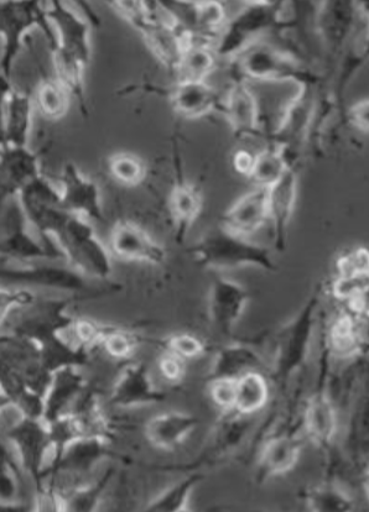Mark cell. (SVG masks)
<instances>
[{
  "mask_svg": "<svg viewBox=\"0 0 369 512\" xmlns=\"http://www.w3.org/2000/svg\"><path fill=\"white\" fill-rule=\"evenodd\" d=\"M251 301L246 287L223 276L213 278L209 291V317L221 336L231 337Z\"/></svg>",
  "mask_w": 369,
  "mask_h": 512,
  "instance_id": "12",
  "label": "cell"
},
{
  "mask_svg": "<svg viewBox=\"0 0 369 512\" xmlns=\"http://www.w3.org/2000/svg\"><path fill=\"white\" fill-rule=\"evenodd\" d=\"M217 61L215 46L194 43L187 47L174 73L178 82H206Z\"/></svg>",
  "mask_w": 369,
  "mask_h": 512,
  "instance_id": "30",
  "label": "cell"
},
{
  "mask_svg": "<svg viewBox=\"0 0 369 512\" xmlns=\"http://www.w3.org/2000/svg\"><path fill=\"white\" fill-rule=\"evenodd\" d=\"M107 169L112 179L124 187H138L148 176V165L142 156L129 151L109 156Z\"/></svg>",
  "mask_w": 369,
  "mask_h": 512,
  "instance_id": "36",
  "label": "cell"
},
{
  "mask_svg": "<svg viewBox=\"0 0 369 512\" xmlns=\"http://www.w3.org/2000/svg\"><path fill=\"white\" fill-rule=\"evenodd\" d=\"M113 475L114 468H108L95 482L61 493L62 512H98Z\"/></svg>",
  "mask_w": 369,
  "mask_h": 512,
  "instance_id": "33",
  "label": "cell"
},
{
  "mask_svg": "<svg viewBox=\"0 0 369 512\" xmlns=\"http://www.w3.org/2000/svg\"><path fill=\"white\" fill-rule=\"evenodd\" d=\"M303 427L306 435L319 447L330 446L334 441L337 431L336 409L322 384L305 407Z\"/></svg>",
  "mask_w": 369,
  "mask_h": 512,
  "instance_id": "29",
  "label": "cell"
},
{
  "mask_svg": "<svg viewBox=\"0 0 369 512\" xmlns=\"http://www.w3.org/2000/svg\"><path fill=\"white\" fill-rule=\"evenodd\" d=\"M18 198L30 226L45 242L54 243V235L71 214L62 207L60 188L41 176L25 187Z\"/></svg>",
  "mask_w": 369,
  "mask_h": 512,
  "instance_id": "10",
  "label": "cell"
},
{
  "mask_svg": "<svg viewBox=\"0 0 369 512\" xmlns=\"http://www.w3.org/2000/svg\"><path fill=\"white\" fill-rule=\"evenodd\" d=\"M257 154L247 149H239L232 155V167L236 174L246 177L249 180L251 177L254 165H256Z\"/></svg>",
  "mask_w": 369,
  "mask_h": 512,
  "instance_id": "47",
  "label": "cell"
},
{
  "mask_svg": "<svg viewBox=\"0 0 369 512\" xmlns=\"http://www.w3.org/2000/svg\"><path fill=\"white\" fill-rule=\"evenodd\" d=\"M66 264L86 278L107 280L112 274L111 250L97 237L90 223L70 214L54 235Z\"/></svg>",
  "mask_w": 369,
  "mask_h": 512,
  "instance_id": "7",
  "label": "cell"
},
{
  "mask_svg": "<svg viewBox=\"0 0 369 512\" xmlns=\"http://www.w3.org/2000/svg\"><path fill=\"white\" fill-rule=\"evenodd\" d=\"M189 253L197 265L206 269L222 271L253 266L269 273L278 270L272 250L228 231L222 224L202 235Z\"/></svg>",
  "mask_w": 369,
  "mask_h": 512,
  "instance_id": "3",
  "label": "cell"
},
{
  "mask_svg": "<svg viewBox=\"0 0 369 512\" xmlns=\"http://www.w3.org/2000/svg\"><path fill=\"white\" fill-rule=\"evenodd\" d=\"M71 93L56 77H44L34 94L35 108L49 120L64 118L71 106Z\"/></svg>",
  "mask_w": 369,
  "mask_h": 512,
  "instance_id": "34",
  "label": "cell"
},
{
  "mask_svg": "<svg viewBox=\"0 0 369 512\" xmlns=\"http://www.w3.org/2000/svg\"><path fill=\"white\" fill-rule=\"evenodd\" d=\"M236 139L263 137L262 114L256 94L247 82L233 80L223 98L222 112Z\"/></svg>",
  "mask_w": 369,
  "mask_h": 512,
  "instance_id": "15",
  "label": "cell"
},
{
  "mask_svg": "<svg viewBox=\"0 0 369 512\" xmlns=\"http://www.w3.org/2000/svg\"><path fill=\"white\" fill-rule=\"evenodd\" d=\"M362 19L361 2L316 3L313 28L330 70H336L357 33Z\"/></svg>",
  "mask_w": 369,
  "mask_h": 512,
  "instance_id": "9",
  "label": "cell"
},
{
  "mask_svg": "<svg viewBox=\"0 0 369 512\" xmlns=\"http://www.w3.org/2000/svg\"><path fill=\"white\" fill-rule=\"evenodd\" d=\"M164 350L178 355L189 362V360L201 358L206 353V343L196 334L189 332H178L166 337L161 343Z\"/></svg>",
  "mask_w": 369,
  "mask_h": 512,
  "instance_id": "43",
  "label": "cell"
},
{
  "mask_svg": "<svg viewBox=\"0 0 369 512\" xmlns=\"http://www.w3.org/2000/svg\"><path fill=\"white\" fill-rule=\"evenodd\" d=\"M19 198L3 201L2 232H0V253L3 263L31 264L39 260L65 261L57 243H48L34 237Z\"/></svg>",
  "mask_w": 369,
  "mask_h": 512,
  "instance_id": "8",
  "label": "cell"
},
{
  "mask_svg": "<svg viewBox=\"0 0 369 512\" xmlns=\"http://www.w3.org/2000/svg\"><path fill=\"white\" fill-rule=\"evenodd\" d=\"M41 176L40 155L29 146H2L0 190L3 201L18 197L25 187Z\"/></svg>",
  "mask_w": 369,
  "mask_h": 512,
  "instance_id": "18",
  "label": "cell"
},
{
  "mask_svg": "<svg viewBox=\"0 0 369 512\" xmlns=\"http://www.w3.org/2000/svg\"><path fill=\"white\" fill-rule=\"evenodd\" d=\"M353 310L369 317V286L357 299L351 302Z\"/></svg>",
  "mask_w": 369,
  "mask_h": 512,
  "instance_id": "48",
  "label": "cell"
},
{
  "mask_svg": "<svg viewBox=\"0 0 369 512\" xmlns=\"http://www.w3.org/2000/svg\"><path fill=\"white\" fill-rule=\"evenodd\" d=\"M205 479V474L191 472L180 482L171 485L145 506L142 512H183L189 509V501L197 485Z\"/></svg>",
  "mask_w": 369,
  "mask_h": 512,
  "instance_id": "35",
  "label": "cell"
},
{
  "mask_svg": "<svg viewBox=\"0 0 369 512\" xmlns=\"http://www.w3.org/2000/svg\"><path fill=\"white\" fill-rule=\"evenodd\" d=\"M270 397L269 381L263 372L243 375L237 380L235 412L251 417L267 406Z\"/></svg>",
  "mask_w": 369,
  "mask_h": 512,
  "instance_id": "31",
  "label": "cell"
},
{
  "mask_svg": "<svg viewBox=\"0 0 369 512\" xmlns=\"http://www.w3.org/2000/svg\"><path fill=\"white\" fill-rule=\"evenodd\" d=\"M53 62L55 69V77L64 85L71 93V96L80 104L83 114H87L86 88H85V71L87 65L76 57L66 54V52L53 47Z\"/></svg>",
  "mask_w": 369,
  "mask_h": 512,
  "instance_id": "32",
  "label": "cell"
},
{
  "mask_svg": "<svg viewBox=\"0 0 369 512\" xmlns=\"http://www.w3.org/2000/svg\"><path fill=\"white\" fill-rule=\"evenodd\" d=\"M321 87H300L285 107L277 128L269 135V144L279 149L290 169L298 170L306 148L313 140L320 116Z\"/></svg>",
  "mask_w": 369,
  "mask_h": 512,
  "instance_id": "4",
  "label": "cell"
},
{
  "mask_svg": "<svg viewBox=\"0 0 369 512\" xmlns=\"http://www.w3.org/2000/svg\"><path fill=\"white\" fill-rule=\"evenodd\" d=\"M34 109V98L2 80V146H29Z\"/></svg>",
  "mask_w": 369,
  "mask_h": 512,
  "instance_id": "19",
  "label": "cell"
},
{
  "mask_svg": "<svg viewBox=\"0 0 369 512\" xmlns=\"http://www.w3.org/2000/svg\"><path fill=\"white\" fill-rule=\"evenodd\" d=\"M343 118L357 132L369 135V98L362 99L348 107Z\"/></svg>",
  "mask_w": 369,
  "mask_h": 512,
  "instance_id": "46",
  "label": "cell"
},
{
  "mask_svg": "<svg viewBox=\"0 0 369 512\" xmlns=\"http://www.w3.org/2000/svg\"><path fill=\"white\" fill-rule=\"evenodd\" d=\"M111 442L103 437L77 438L62 452L50 479L59 473L85 475L92 472L103 459L113 457Z\"/></svg>",
  "mask_w": 369,
  "mask_h": 512,
  "instance_id": "27",
  "label": "cell"
},
{
  "mask_svg": "<svg viewBox=\"0 0 369 512\" xmlns=\"http://www.w3.org/2000/svg\"><path fill=\"white\" fill-rule=\"evenodd\" d=\"M2 483H0V503L13 505L22 503L23 469L7 449L3 452Z\"/></svg>",
  "mask_w": 369,
  "mask_h": 512,
  "instance_id": "40",
  "label": "cell"
},
{
  "mask_svg": "<svg viewBox=\"0 0 369 512\" xmlns=\"http://www.w3.org/2000/svg\"><path fill=\"white\" fill-rule=\"evenodd\" d=\"M303 441L296 432H282L269 437L259 451L256 480L259 484L291 472L298 464Z\"/></svg>",
  "mask_w": 369,
  "mask_h": 512,
  "instance_id": "20",
  "label": "cell"
},
{
  "mask_svg": "<svg viewBox=\"0 0 369 512\" xmlns=\"http://www.w3.org/2000/svg\"><path fill=\"white\" fill-rule=\"evenodd\" d=\"M237 380H209V396L212 404L222 411V414L235 412Z\"/></svg>",
  "mask_w": 369,
  "mask_h": 512,
  "instance_id": "44",
  "label": "cell"
},
{
  "mask_svg": "<svg viewBox=\"0 0 369 512\" xmlns=\"http://www.w3.org/2000/svg\"><path fill=\"white\" fill-rule=\"evenodd\" d=\"M363 487H365L367 498L369 500V470L365 475V480H363Z\"/></svg>",
  "mask_w": 369,
  "mask_h": 512,
  "instance_id": "49",
  "label": "cell"
},
{
  "mask_svg": "<svg viewBox=\"0 0 369 512\" xmlns=\"http://www.w3.org/2000/svg\"><path fill=\"white\" fill-rule=\"evenodd\" d=\"M298 186V170H289L282 180L268 188L269 222L277 252L287 249L289 227L298 200Z\"/></svg>",
  "mask_w": 369,
  "mask_h": 512,
  "instance_id": "22",
  "label": "cell"
},
{
  "mask_svg": "<svg viewBox=\"0 0 369 512\" xmlns=\"http://www.w3.org/2000/svg\"><path fill=\"white\" fill-rule=\"evenodd\" d=\"M183 512H192V511H191L190 509H186V510H185V511H183Z\"/></svg>",
  "mask_w": 369,
  "mask_h": 512,
  "instance_id": "50",
  "label": "cell"
},
{
  "mask_svg": "<svg viewBox=\"0 0 369 512\" xmlns=\"http://www.w3.org/2000/svg\"><path fill=\"white\" fill-rule=\"evenodd\" d=\"M231 62L232 80L293 82L296 86H322L324 77L304 56L263 40L244 50Z\"/></svg>",
  "mask_w": 369,
  "mask_h": 512,
  "instance_id": "2",
  "label": "cell"
},
{
  "mask_svg": "<svg viewBox=\"0 0 369 512\" xmlns=\"http://www.w3.org/2000/svg\"><path fill=\"white\" fill-rule=\"evenodd\" d=\"M327 344H329L327 350L340 357H351L355 354L361 346L360 333L355 320L348 315L337 318L330 328Z\"/></svg>",
  "mask_w": 369,
  "mask_h": 512,
  "instance_id": "39",
  "label": "cell"
},
{
  "mask_svg": "<svg viewBox=\"0 0 369 512\" xmlns=\"http://www.w3.org/2000/svg\"><path fill=\"white\" fill-rule=\"evenodd\" d=\"M320 292L315 291L291 320L273 337V380L284 388L308 360L316 325Z\"/></svg>",
  "mask_w": 369,
  "mask_h": 512,
  "instance_id": "5",
  "label": "cell"
},
{
  "mask_svg": "<svg viewBox=\"0 0 369 512\" xmlns=\"http://www.w3.org/2000/svg\"><path fill=\"white\" fill-rule=\"evenodd\" d=\"M109 250L117 258L135 263L161 265L166 260L163 245L155 242L139 224L128 219L113 224L109 233Z\"/></svg>",
  "mask_w": 369,
  "mask_h": 512,
  "instance_id": "14",
  "label": "cell"
},
{
  "mask_svg": "<svg viewBox=\"0 0 369 512\" xmlns=\"http://www.w3.org/2000/svg\"><path fill=\"white\" fill-rule=\"evenodd\" d=\"M161 93L181 118L194 120L209 116L212 112H222L221 94L206 82H176Z\"/></svg>",
  "mask_w": 369,
  "mask_h": 512,
  "instance_id": "23",
  "label": "cell"
},
{
  "mask_svg": "<svg viewBox=\"0 0 369 512\" xmlns=\"http://www.w3.org/2000/svg\"><path fill=\"white\" fill-rule=\"evenodd\" d=\"M46 14L57 36V44L54 47H59L66 54L76 57L88 66L91 60L90 23L61 2H51L46 8Z\"/></svg>",
  "mask_w": 369,
  "mask_h": 512,
  "instance_id": "17",
  "label": "cell"
},
{
  "mask_svg": "<svg viewBox=\"0 0 369 512\" xmlns=\"http://www.w3.org/2000/svg\"><path fill=\"white\" fill-rule=\"evenodd\" d=\"M336 278L355 279L369 276V249L356 247L346 250L335 263Z\"/></svg>",
  "mask_w": 369,
  "mask_h": 512,
  "instance_id": "42",
  "label": "cell"
},
{
  "mask_svg": "<svg viewBox=\"0 0 369 512\" xmlns=\"http://www.w3.org/2000/svg\"><path fill=\"white\" fill-rule=\"evenodd\" d=\"M166 207L173 226L175 242L183 244L187 233L204 210V195L199 186L181 176V170L178 179L170 188Z\"/></svg>",
  "mask_w": 369,
  "mask_h": 512,
  "instance_id": "24",
  "label": "cell"
},
{
  "mask_svg": "<svg viewBox=\"0 0 369 512\" xmlns=\"http://www.w3.org/2000/svg\"><path fill=\"white\" fill-rule=\"evenodd\" d=\"M287 2H248L228 20L215 44L218 59L232 61L244 50L268 38L299 28L301 14L287 15Z\"/></svg>",
  "mask_w": 369,
  "mask_h": 512,
  "instance_id": "1",
  "label": "cell"
},
{
  "mask_svg": "<svg viewBox=\"0 0 369 512\" xmlns=\"http://www.w3.org/2000/svg\"><path fill=\"white\" fill-rule=\"evenodd\" d=\"M158 369L166 381L171 384H179L187 374V360L164 350L158 358Z\"/></svg>",
  "mask_w": 369,
  "mask_h": 512,
  "instance_id": "45",
  "label": "cell"
},
{
  "mask_svg": "<svg viewBox=\"0 0 369 512\" xmlns=\"http://www.w3.org/2000/svg\"><path fill=\"white\" fill-rule=\"evenodd\" d=\"M101 347L106 350L109 357L127 360L132 358L139 347V338L129 329L108 326Z\"/></svg>",
  "mask_w": 369,
  "mask_h": 512,
  "instance_id": "41",
  "label": "cell"
},
{
  "mask_svg": "<svg viewBox=\"0 0 369 512\" xmlns=\"http://www.w3.org/2000/svg\"><path fill=\"white\" fill-rule=\"evenodd\" d=\"M265 368L263 354L251 343L236 342L223 347L213 359L209 380H238L243 375L262 372Z\"/></svg>",
  "mask_w": 369,
  "mask_h": 512,
  "instance_id": "28",
  "label": "cell"
},
{
  "mask_svg": "<svg viewBox=\"0 0 369 512\" xmlns=\"http://www.w3.org/2000/svg\"><path fill=\"white\" fill-rule=\"evenodd\" d=\"M168 397L165 391L155 388L147 365L143 363L127 364L118 375L112 388L109 402L118 409H135L157 405Z\"/></svg>",
  "mask_w": 369,
  "mask_h": 512,
  "instance_id": "16",
  "label": "cell"
},
{
  "mask_svg": "<svg viewBox=\"0 0 369 512\" xmlns=\"http://www.w3.org/2000/svg\"><path fill=\"white\" fill-rule=\"evenodd\" d=\"M199 426L200 420L194 415L184 411H165L145 423L144 436L150 446L160 451L173 452Z\"/></svg>",
  "mask_w": 369,
  "mask_h": 512,
  "instance_id": "25",
  "label": "cell"
},
{
  "mask_svg": "<svg viewBox=\"0 0 369 512\" xmlns=\"http://www.w3.org/2000/svg\"><path fill=\"white\" fill-rule=\"evenodd\" d=\"M35 28L43 31L49 41L50 49L57 44L54 26L46 14V8L39 2L29 0H10L0 3V36H2V80L10 81L25 40Z\"/></svg>",
  "mask_w": 369,
  "mask_h": 512,
  "instance_id": "6",
  "label": "cell"
},
{
  "mask_svg": "<svg viewBox=\"0 0 369 512\" xmlns=\"http://www.w3.org/2000/svg\"><path fill=\"white\" fill-rule=\"evenodd\" d=\"M62 207L74 216L86 221L106 222L100 187L82 174L75 164L67 163L60 179Z\"/></svg>",
  "mask_w": 369,
  "mask_h": 512,
  "instance_id": "13",
  "label": "cell"
},
{
  "mask_svg": "<svg viewBox=\"0 0 369 512\" xmlns=\"http://www.w3.org/2000/svg\"><path fill=\"white\" fill-rule=\"evenodd\" d=\"M290 169L287 160L284 159L279 149L269 144L267 148L259 151L256 158V165L249 181L254 187L270 188L283 179Z\"/></svg>",
  "mask_w": 369,
  "mask_h": 512,
  "instance_id": "38",
  "label": "cell"
},
{
  "mask_svg": "<svg viewBox=\"0 0 369 512\" xmlns=\"http://www.w3.org/2000/svg\"><path fill=\"white\" fill-rule=\"evenodd\" d=\"M87 380L81 368L71 367L57 370L51 378L44 397L43 421L46 425L71 414L87 393Z\"/></svg>",
  "mask_w": 369,
  "mask_h": 512,
  "instance_id": "21",
  "label": "cell"
},
{
  "mask_svg": "<svg viewBox=\"0 0 369 512\" xmlns=\"http://www.w3.org/2000/svg\"><path fill=\"white\" fill-rule=\"evenodd\" d=\"M309 512H355L356 504L352 496L340 485L325 483L306 494Z\"/></svg>",
  "mask_w": 369,
  "mask_h": 512,
  "instance_id": "37",
  "label": "cell"
},
{
  "mask_svg": "<svg viewBox=\"0 0 369 512\" xmlns=\"http://www.w3.org/2000/svg\"><path fill=\"white\" fill-rule=\"evenodd\" d=\"M2 280L12 287H44L79 296L85 295L90 289L86 276L69 265L3 264Z\"/></svg>",
  "mask_w": 369,
  "mask_h": 512,
  "instance_id": "11",
  "label": "cell"
},
{
  "mask_svg": "<svg viewBox=\"0 0 369 512\" xmlns=\"http://www.w3.org/2000/svg\"><path fill=\"white\" fill-rule=\"evenodd\" d=\"M269 222L268 188L254 187L244 193L223 214L221 224L235 234L248 238Z\"/></svg>",
  "mask_w": 369,
  "mask_h": 512,
  "instance_id": "26",
  "label": "cell"
}]
</instances>
